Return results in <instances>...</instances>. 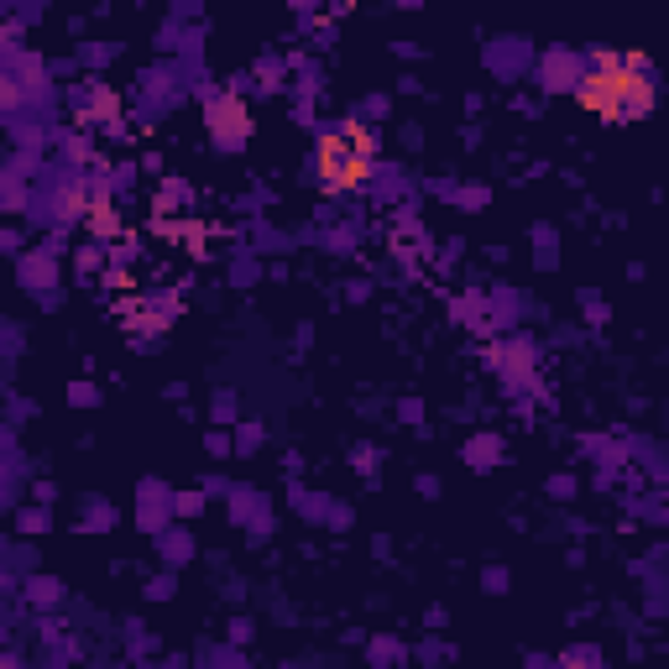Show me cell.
<instances>
[{"label": "cell", "mask_w": 669, "mask_h": 669, "mask_svg": "<svg viewBox=\"0 0 669 669\" xmlns=\"http://www.w3.org/2000/svg\"><path fill=\"white\" fill-rule=\"evenodd\" d=\"M570 89L591 115H602L612 125L644 121L659 100V79H654L644 53H591Z\"/></svg>", "instance_id": "6da1fadb"}, {"label": "cell", "mask_w": 669, "mask_h": 669, "mask_svg": "<svg viewBox=\"0 0 669 669\" xmlns=\"http://www.w3.org/2000/svg\"><path fill=\"white\" fill-rule=\"evenodd\" d=\"M376 167V136L366 121H334L319 146H314V178L330 188V194H355L366 188Z\"/></svg>", "instance_id": "7a4b0ae2"}, {"label": "cell", "mask_w": 669, "mask_h": 669, "mask_svg": "<svg viewBox=\"0 0 669 669\" xmlns=\"http://www.w3.org/2000/svg\"><path fill=\"white\" fill-rule=\"evenodd\" d=\"M209 136H215V146H225V152H235L251 136V110L241 105V95H220V100L209 105Z\"/></svg>", "instance_id": "3957f363"}, {"label": "cell", "mask_w": 669, "mask_h": 669, "mask_svg": "<svg viewBox=\"0 0 669 669\" xmlns=\"http://www.w3.org/2000/svg\"><path fill=\"white\" fill-rule=\"evenodd\" d=\"M575 74H581V68H575V58H564V53H554V58H549V68H539L544 89H570V84H575Z\"/></svg>", "instance_id": "277c9868"}, {"label": "cell", "mask_w": 669, "mask_h": 669, "mask_svg": "<svg viewBox=\"0 0 669 669\" xmlns=\"http://www.w3.org/2000/svg\"><path fill=\"white\" fill-rule=\"evenodd\" d=\"M21 95H26V84L16 79V68H0V115H11L21 105Z\"/></svg>", "instance_id": "5b68a950"}, {"label": "cell", "mask_w": 669, "mask_h": 669, "mask_svg": "<svg viewBox=\"0 0 669 669\" xmlns=\"http://www.w3.org/2000/svg\"><path fill=\"white\" fill-rule=\"evenodd\" d=\"M502 444L492 434H481V439H471V444H465V460H471V465H492V455H497Z\"/></svg>", "instance_id": "8992f818"}, {"label": "cell", "mask_w": 669, "mask_h": 669, "mask_svg": "<svg viewBox=\"0 0 669 669\" xmlns=\"http://www.w3.org/2000/svg\"><path fill=\"white\" fill-rule=\"evenodd\" d=\"M26 283H32V288H37V283H47V277H53V262H47V256H42V262H26Z\"/></svg>", "instance_id": "52a82bcc"}, {"label": "cell", "mask_w": 669, "mask_h": 669, "mask_svg": "<svg viewBox=\"0 0 669 669\" xmlns=\"http://www.w3.org/2000/svg\"><path fill=\"white\" fill-rule=\"evenodd\" d=\"M564 664H575V669H596L602 659H596V648H570V659Z\"/></svg>", "instance_id": "ba28073f"}, {"label": "cell", "mask_w": 669, "mask_h": 669, "mask_svg": "<svg viewBox=\"0 0 669 669\" xmlns=\"http://www.w3.org/2000/svg\"><path fill=\"white\" fill-rule=\"evenodd\" d=\"M32 602H58V585H53V581H32Z\"/></svg>", "instance_id": "9c48e42d"}, {"label": "cell", "mask_w": 669, "mask_h": 669, "mask_svg": "<svg viewBox=\"0 0 669 669\" xmlns=\"http://www.w3.org/2000/svg\"><path fill=\"white\" fill-rule=\"evenodd\" d=\"M486 591H507V575H502V570H486Z\"/></svg>", "instance_id": "30bf717a"}, {"label": "cell", "mask_w": 669, "mask_h": 669, "mask_svg": "<svg viewBox=\"0 0 669 669\" xmlns=\"http://www.w3.org/2000/svg\"><path fill=\"white\" fill-rule=\"evenodd\" d=\"M0 669H16V659H11V654H0Z\"/></svg>", "instance_id": "8fae6325"}]
</instances>
